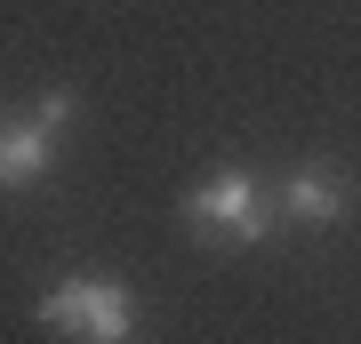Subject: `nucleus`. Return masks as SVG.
<instances>
[{
  "instance_id": "nucleus-1",
  "label": "nucleus",
  "mask_w": 361,
  "mask_h": 344,
  "mask_svg": "<svg viewBox=\"0 0 361 344\" xmlns=\"http://www.w3.org/2000/svg\"><path fill=\"white\" fill-rule=\"evenodd\" d=\"M32 320L49 336H73V344H129L137 336V296H129V281L73 272V281H56V288L32 296Z\"/></svg>"
},
{
  "instance_id": "nucleus-4",
  "label": "nucleus",
  "mask_w": 361,
  "mask_h": 344,
  "mask_svg": "<svg viewBox=\"0 0 361 344\" xmlns=\"http://www.w3.org/2000/svg\"><path fill=\"white\" fill-rule=\"evenodd\" d=\"M281 217L329 232L337 217H353V177H345L337 160H297L289 177H281Z\"/></svg>"
},
{
  "instance_id": "nucleus-3",
  "label": "nucleus",
  "mask_w": 361,
  "mask_h": 344,
  "mask_svg": "<svg viewBox=\"0 0 361 344\" xmlns=\"http://www.w3.org/2000/svg\"><path fill=\"white\" fill-rule=\"evenodd\" d=\"M73 128V89H49L32 113L0 120V192H32L56 168V136Z\"/></svg>"
},
{
  "instance_id": "nucleus-2",
  "label": "nucleus",
  "mask_w": 361,
  "mask_h": 344,
  "mask_svg": "<svg viewBox=\"0 0 361 344\" xmlns=\"http://www.w3.org/2000/svg\"><path fill=\"white\" fill-rule=\"evenodd\" d=\"M185 224L201 232V241H217V248H257L265 241V224H273V200H265V184H257V168H209V177L185 192Z\"/></svg>"
}]
</instances>
